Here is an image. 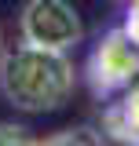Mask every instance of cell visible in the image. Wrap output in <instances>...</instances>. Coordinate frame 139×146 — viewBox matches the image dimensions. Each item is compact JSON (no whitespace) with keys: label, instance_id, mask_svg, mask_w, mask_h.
Masks as SVG:
<instances>
[{"label":"cell","instance_id":"cell-2","mask_svg":"<svg viewBox=\"0 0 139 146\" xmlns=\"http://www.w3.org/2000/svg\"><path fill=\"white\" fill-rule=\"evenodd\" d=\"M139 80V40L128 36L124 26L99 36L88 55V84L95 95H114Z\"/></svg>","mask_w":139,"mask_h":146},{"label":"cell","instance_id":"cell-4","mask_svg":"<svg viewBox=\"0 0 139 146\" xmlns=\"http://www.w3.org/2000/svg\"><path fill=\"white\" fill-rule=\"evenodd\" d=\"M103 135L121 146H139V84L124 88L117 102H110L103 113Z\"/></svg>","mask_w":139,"mask_h":146},{"label":"cell","instance_id":"cell-6","mask_svg":"<svg viewBox=\"0 0 139 146\" xmlns=\"http://www.w3.org/2000/svg\"><path fill=\"white\" fill-rule=\"evenodd\" d=\"M0 146H37V139L26 131V128L0 121Z\"/></svg>","mask_w":139,"mask_h":146},{"label":"cell","instance_id":"cell-5","mask_svg":"<svg viewBox=\"0 0 139 146\" xmlns=\"http://www.w3.org/2000/svg\"><path fill=\"white\" fill-rule=\"evenodd\" d=\"M37 146H103V135L92 128H66V131L37 139Z\"/></svg>","mask_w":139,"mask_h":146},{"label":"cell","instance_id":"cell-1","mask_svg":"<svg viewBox=\"0 0 139 146\" xmlns=\"http://www.w3.org/2000/svg\"><path fill=\"white\" fill-rule=\"evenodd\" d=\"M73 88L77 77L66 51L22 40L0 55V95L22 113H55L70 102Z\"/></svg>","mask_w":139,"mask_h":146},{"label":"cell","instance_id":"cell-7","mask_svg":"<svg viewBox=\"0 0 139 146\" xmlns=\"http://www.w3.org/2000/svg\"><path fill=\"white\" fill-rule=\"evenodd\" d=\"M124 29L132 40H139V0H128V15H124Z\"/></svg>","mask_w":139,"mask_h":146},{"label":"cell","instance_id":"cell-3","mask_svg":"<svg viewBox=\"0 0 139 146\" xmlns=\"http://www.w3.org/2000/svg\"><path fill=\"white\" fill-rule=\"evenodd\" d=\"M18 33L26 44L70 51L73 44H81L84 26L70 0H26V7L18 15Z\"/></svg>","mask_w":139,"mask_h":146}]
</instances>
